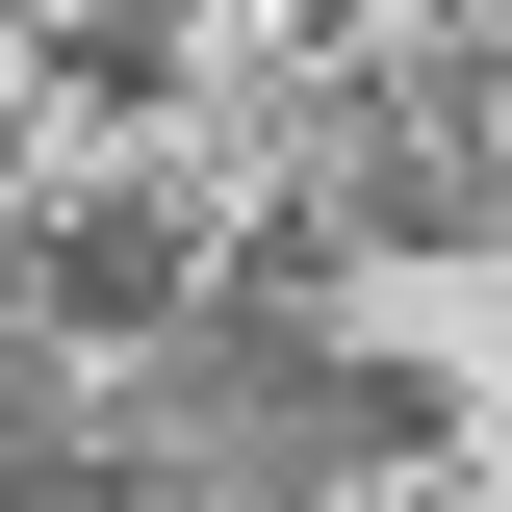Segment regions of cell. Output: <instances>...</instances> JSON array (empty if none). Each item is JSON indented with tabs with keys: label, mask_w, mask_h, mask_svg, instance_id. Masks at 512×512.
I'll list each match as a JSON object with an SVG mask.
<instances>
[{
	"label": "cell",
	"mask_w": 512,
	"mask_h": 512,
	"mask_svg": "<svg viewBox=\"0 0 512 512\" xmlns=\"http://www.w3.org/2000/svg\"><path fill=\"white\" fill-rule=\"evenodd\" d=\"M128 410H154V461H180L205 512H333V487H384V461L436 436V384L333 359L308 308H231V282L154 333V384H128Z\"/></svg>",
	"instance_id": "obj_1"
},
{
	"label": "cell",
	"mask_w": 512,
	"mask_h": 512,
	"mask_svg": "<svg viewBox=\"0 0 512 512\" xmlns=\"http://www.w3.org/2000/svg\"><path fill=\"white\" fill-rule=\"evenodd\" d=\"M26 282H52V333H180V308H205V256L154 231V205H77V231L26 256Z\"/></svg>",
	"instance_id": "obj_2"
},
{
	"label": "cell",
	"mask_w": 512,
	"mask_h": 512,
	"mask_svg": "<svg viewBox=\"0 0 512 512\" xmlns=\"http://www.w3.org/2000/svg\"><path fill=\"white\" fill-rule=\"evenodd\" d=\"M52 52H77V77H103V103H154V77H180V26H154V0H77Z\"/></svg>",
	"instance_id": "obj_3"
},
{
	"label": "cell",
	"mask_w": 512,
	"mask_h": 512,
	"mask_svg": "<svg viewBox=\"0 0 512 512\" xmlns=\"http://www.w3.org/2000/svg\"><path fill=\"white\" fill-rule=\"evenodd\" d=\"M0 512H52V384H0Z\"/></svg>",
	"instance_id": "obj_4"
}]
</instances>
